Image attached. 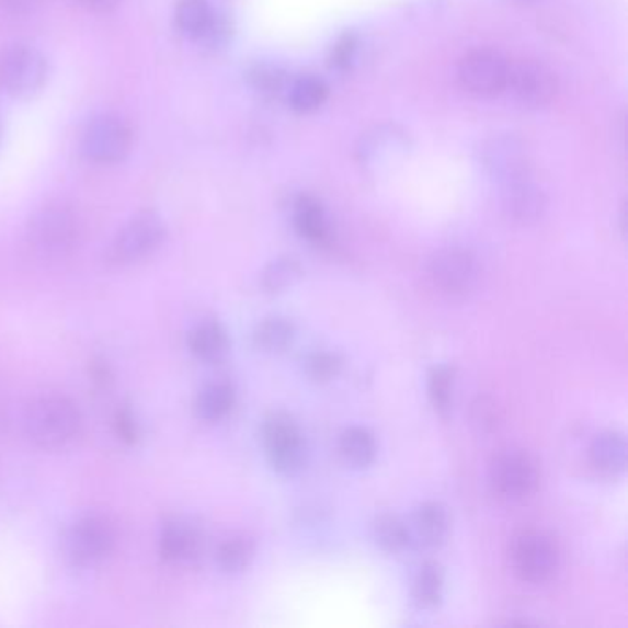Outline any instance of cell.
<instances>
[{"label": "cell", "mask_w": 628, "mask_h": 628, "mask_svg": "<svg viewBox=\"0 0 628 628\" xmlns=\"http://www.w3.org/2000/svg\"><path fill=\"white\" fill-rule=\"evenodd\" d=\"M115 546V527L100 514L81 516L65 533V557L80 568L99 564L113 553Z\"/></svg>", "instance_id": "9c48e42d"}, {"label": "cell", "mask_w": 628, "mask_h": 628, "mask_svg": "<svg viewBox=\"0 0 628 628\" xmlns=\"http://www.w3.org/2000/svg\"><path fill=\"white\" fill-rule=\"evenodd\" d=\"M262 444L273 470L284 476L300 472L306 465V443L299 424L284 411H273L262 422Z\"/></svg>", "instance_id": "52a82bcc"}, {"label": "cell", "mask_w": 628, "mask_h": 628, "mask_svg": "<svg viewBox=\"0 0 628 628\" xmlns=\"http://www.w3.org/2000/svg\"><path fill=\"white\" fill-rule=\"evenodd\" d=\"M373 538L376 546L389 555L403 553L413 543L410 525H406V522L395 514H381L375 519Z\"/></svg>", "instance_id": "cb8c5ba5"}, {"label": "cell", "mask_w": 628, "mask_h": 628, "mask_svg": "<svg viewBox=\"0 0 628 628\" xmlns=\"http://www.w3.org/2000/svg\"><path fill=\"white\" fill-rule=\"evenodd\" d=\"M167 232V224L159 214L153 210L139 213L118 229L105 251V260L118 267L137 264L161 248Z\"/></svg>", "instance_id": "5b68a950"}, {"label": "cell", "mask_w": 628, "mask_h": 628, "mask_svg": "<svg viewBox=\"0 0 628 628\" xmlns=\"http://www.w3.org/2000/svg\"><path fill=\"white\" fill-rule=\"evenodd\" d=\"M75 2L87 12L107 13L113 12L121 0H75Z\"/></svg>", "instance_id": "8d00e7d4"}, {"label": "cell", "mask_w": 628, "mask_h": 628, "mask_svg": "<svg viewBox=\"0 0 628 628\" xmlns=\"http://www.w3.org/2000/svg\"><path fill=\"white\" fill-rule=\"evenodd\" d=\"M489 479L492 492L500 500L519 503L535 494L540 483V472L527 452L509 448L500 452L490 463Z\"/></svg>", "instance_id": "ba28073f"}, {"label": "cell", "mask_w": 628, "mask_h": 628, "mask_svg": "<svg viewBox=\"0 0 628 628\" xmlns=\"http://www.w3.org/2000/svg\"><path fill=\"white\" fill-rule=\"evenodd\" d=\"M229 334L226 327L208 319L203 323H197L189 334V349L192 354L205 364H218L229 352Z\"/></svg>", "instance_id": "d6986e66"}, {"label": "cell", "mask_w": 628, "mask_h": 628, "mask_svg": "<svg viewBox=\"0 0 628 628\" xmlns=\"http://www.w3.org/2000/svg\"><path fill=\"white\" fill-rule=\"evenodd\" d=\"M502 189L503 210L514 224L533 226L538 219H543L548 199L543 189L530 181L529 175L505 183Z\"/></svg>", "instance_id": "9a60e30c"}, {"label": "cell", "mask_w": 628, "mask_h": 628, "mask_svg": "<svg viewBox=\"0 0 628 628\" xmlns=\"http://www.w3.org/2000/svg\"><path fill=\"white\" fill-rule=\"evenodd\" d=\"M133 132L121 115L99 113L85 122L80 133V151L87 161L115 164L132 151Z\"/></svg>", "instance_id": "8992f818"}, {"label": "cell", "mask_w": 628, "mask_h": 628, "mask_svg": "<svg viewBox=\"0 0 628 628\" xmlns=\"http://www.w3.org/2000/svg\"><path fill=\"white\" fill-rule=\"evenodd\" d=\"M410 150V139L402 127L384 124L365 133L357 146V157L365 167H384V162L397 161Z\"/></svg>", "instance_id": "2e32d148"}, {"label": "cell", "mask_w": 628, "mask_h": 628, "mask_svg": "<svg viewBox=\"0 0 628 628\" xmlns=\"http://www.w3.org/2000/svg\"><path fill=\"white\" fill-rule=\"evenodd\" d=\"M507 87H511L519 104L529 110H540L557 96V78L548 65L536 59H522L511 65Z\"/></svg>", "instance_id": "4fadbf2b"}, {"label": "cell", "mask_w": 628, "mask_h": 628, "mask_svg": "<svg viewBox=\"0 0 628 628\" xmlns=\"http://www.w3.org/2000/svg\"><path fill=\"white\" fill-rule=\"evenodd\" d=\"M376 438L367 427L352 426L341 433L340 456L352 468H367L376 459Z\"/></svg>", "instance_id": "603a6c76"}, {"label": "cell", "mask_w": 628, "mask_h": 628, "mask_svg": "<svg viewBox=\"0 0 628 628\" xmlns=\"http://www.w3.org/2000/svg\"><path fill=\"white\" fill-rule=\"evenodd\" d=\"M41 0H0V12L8 15H26L39 7Z\"/></svg>", "instance_id": "d590c367"}, {"label": "cell", "mask_w": 628, "mask_h": 628, "mask_svg": "<svg viewBox=\"0 0 628 628\" xmlns=\"http://www.w3.org/2000/svg\"><path fill=\"white\" fill-rule=\"evenodd\" d=\"M343 359L340 354L329 351H316L305 357V373L310 380L327 384L340 376Z\"/></svg>", "instance_id": "4dcf8cb0"}, {"label": "cell", "mask_w": 628, "mask_h": 628, "mask_svg": "<svg viewBox=\"0 0 628 628\" xmlns=\"http://www.w3.org/2000/svg\"><path fill=\"white\" fill-rule=\"evenodd\" d=\"M444 594V570L437 562H426L413 582V601L422 610H433L441 605Z\"/></svg>", "instance_id": "484cf974"}, {"label": "cell", "mask_w": 628, "mask_h": 628, "mask_svg": "<svg viewBox=\"0 0 628 628\" xmlns=\"http://www.w3.org/2000/svg\"><path fill=\"white\" fill-rule=\"evenodd\" d=\"M430 277L438 292L457 297L472 289L478 277V264L467 249L446 248L430 262Z\"/></svg>", "instance_id": "5bb4252c"}, {"label": "cell", "mask_w": 628, "mask_h": 628, "mask_svg": "<svg viewBox=\"0 0 628 628\" xmlns=\"http://www.w3.org/2000/svg\"><path fill=\"white\" fill-rule=\"evenodd\" d=\"M478 159L487 175L500 185L529 175V150L524 140L511 133H500L484 140L479 146Z\"/></svg>", "instance_id": "30bf717a"}, {"label": "cell", "mask_w": 628, "mask_h": 628, "mask_svg": "<svg viewBox=\"0 0 628 628\" xmlns=\"http://www.w3.org/2000/svg\"><path fill=\"white\" fill-rule=\"evenodd\" d=\"M590 461L601 473L617 476L627 465V441L623 433L606 430L594 438L590 446Z\"/></svg>", "instance_id": "44dd1931"}, {"label": "cell", "mask_w": 628, "mask_h": 628, "mask_svg": "<svg viewBox=\"0 0 628 628\" xmlns=\"http://www.w3.org/2000/svg\"><path fill=\"white\" fill-rule=\"evenodd\" d=\"M295 338V327L288 318L273 316L265 318L262 323L256 324L253 332V343L259 351L267 354H277L292 345Z\"/></svg>", "instance_id": "d4e9b609"}, {"label": "cell", "mask_w": 628, "mask_h": 628, "mask_svg": "<svg viewBox=\"0 0 628 628\" xmlns=\"http://www.w3.org/2000/svg\"><path fill=\"white\" fill-rule=\"evenodd\" d=\"M411 540L422 548H438L450 533V514L443 503L426 502L416 509L410 525Z\"/></svg>", "instance_id": "ac0fdd59"}, {"label": "cell", "mask_w": 628, "mask_h": 628, "mask_svg": "<svg viewBox=\"0 0 628 628\" xmlns=\"http://www.w3.org/2000/svg\"><path fill=\"white\" fill-rule=\"evenodd\" d=\"M454 384H456V370L448 365H438L430 375L427 395H430L433 408L441 415L450 413L452 403H454Z\"/></svg>", "instance_id": "f546056e"}, {"label": "cell", "mask_w": 628, "mask_h": 628, "mask_svg": "<svg viewBox=\"0 0 628 628\" xmlns=\"http://www.w3.org/2000/svg\"><path fill=\"white\" fill-rule=\"evenodd\" d=\"M472 421L479 430H492L498 424V408L489 398H478L472 406Z\"/></svg>", "instance_id": "e575fe53"}, {"label": "cell", "mask_w": 628, "mask_h": 628, "mask_svg": "<svg viewBox=\"0 0 628 628\" xmlns=\"http://www.w3.org/2000/svg\"><path fill=\"white\" fill-rule=\"evenodd\" d=\"M294 226L300 237L313 246H329L332 240L324 208L313 197L302 196L297 199L294 207Z\"/></svg>", "instance_id": "ffe728a7"}, {"label": "cell", "mask_w": 628, "mask_h": 628, "mask_svg": "<svg viewBox=\"0 0 628 628\" xmlns=\"http://www.w3.org/2000/svg\"><path fill=\"white\" fill-rule=\"evenodd\" d=\"M113 427L122 443L135 444L140 438V424L127 408L116 411Z\"/></svg>", "instance_id": "836d02e7"}, {"label": "cell", "mask_w": 628, "mask_h": 628, "mask_svg": "<svg viewBox=\"0 0 628 628\" xmlns=\"http://www.w3.org/2000/svg\"><path fill=\"white\" fill-rule=\"evenodd\" d=\"M203 549V535L189 519L173 518L159 536V555L170 564H185L197 559Z\"/></svg>", "instance_id": "e0dca14e"}, {"label": "cell", "mask_w": 628, "mask_h": 628, "mask_svg": "<svg viewBox=\"0 0 628 628\" xmlns=\"http://www.w3.org/2000/svg\"><path fill=\"white\" fill-rule=\"evenodd\" d=\"M50 65L45 54L24 43L0 50V91L12 99L26 100L47 85Z\"/></svg>", "instance_id": "3957f363"}, {"label": "cell", "mask_w": 628, "mask_h": 628, "mask_svg": "<svg viewBox=\"0 0 628 628\" xmlns=\"http://www.w3.org/2000/svg\"><path fill=\"white\" fill-rule=\"evenodd\" d=\"M175 26L185 37L205 48H221L231 37V23L207 0H179Z\"/></svg>", "instance_id": "7c38bea8"}, {"label": "cell", "mask_w": 628, "mask_h": 628, "mask_svg": "<svg viewBox=\"0 0 628 628\" xmlns=\"http://www.w3.org/2000/svg\"><path fill=\"white\" fill-rule=\"evenodd\" d=\"M81 427V413L70 398L45 395L24 411L26 437L45 450H59L72 443Z\"/></svg>", "instance_id": "6da1fadb"}, {"label": "cell", "mask_w": 628, "mask_h": 628, "mask_svg": "<svg viewBox=\"0 0 628 628\" xmlns=\"http://www.w3.org/2000/svg\"><path fill=\"white\" fill-rule=\"evenodd\" d=\"M509 69L511 64L500 50L478 48L461 59L459 81L473 96L492 99L507 87Z\"/></svg>", "instance_id": "8fae6325"}, {"label": "cell", "mask_w": 628, "mask_h": 628, "mask_svg": "<svg viewBox=\"0 0 628 628\" xmlns=\"http://www.w3.org/2000/svg\"><path fill=\"white\" fill-rule=\"evenodd\" d=\"M302 275V265L294 256H283L273 260L262 273V286L270 294H278L284 289L292 288Z\"/></svg>", "instance_id": "f1b7e54d"}, {"label": "cell", "mask_w": 628, "mask_h": 628, "mask_svg": "<svg viewBox=\"0 0 628 628\" xmlns=\"http://www.w3.org/2000/svg\"><path fill=\"white\" fill-rule=\"evenodd\" d=\"M80 232V219L75 210L59 202L37 208L26 227L30 248L47 259H61L69 254L78 246Z\"/></svg>", "instance_id": "7a4b0ae2"}, {"label": "cell", "mask_w": 628, "mask_h": 628, "mask_svg": "<svg viewBox=\"0 0 628 628\" xmlns=\"http://www.w3.org/2000/svg\"><path fill=\"white\" fill-rule=\"evenodd\" d=\"M91 376L96 384L105 386L107 381H111L110 365L104 364V362H94L93 367H91Z\"/></svg>", "instance_id": "74e56055"}, {"label": "cell", "mask_w": 628, "mask_h": 628, "mask_svg": "<svg viewBox=\"0 0 628 628\" xmlns=\"http://www.w3.org/2000/svg\"><path fill=\"white\" fill-rule=\"evenodd\" d=\"M253 559L254 543L249 536H231L226 543L219 544L218 551H216L219 570L226 573H240V571L248 570Z\"/></svg>", "instance_id": "83f0119b"}, {"label": "cell", "mask_w": 628, "mask_h": 628, "mask_svg": "<svg viewBox=\"0 0 628 628\" xmlns=\"http://www.w3.org/2000/svg\"><path fill=\"white\" fill-rule=\"evenodd\" d=\"M357 39L354 34L341 35L332 54H330V67L335 70H346L356 58Z\"/></svg>", "instance_id": "d6a6232c"}, {"label": "cell", "mask_w": 628, "mask_h": 628, "mask_svg": "<svg viewBox=\"0 0 628 628\" xmlns=\"http://www.w3.org/2000/svg\"><path fill=\"white\" fill-rule=\"evenodd\" d=\"M237 403V389L229 381H210L197 392L196 413L202 421H224Z\"/></svg>", "instance_id": "7402d4cb"}, {"label": "cell", "mask_w": 628, "mask_h": 628, "mask_svg": "<svg viewBox=\"0 0 628 628\" xmlns=\"http://www.w3.org/2000/svg\"><path fill=\"white\" fill-rule=\"evenodd\" d=\"M0 139H2V127H0Z\"/></svg>", "instance_id": "f35d334b"}, {"label": "cell", "mask_w": 628, "mask_h": 628, "mask_svg": "<svg viewBox=\"0 0 628 628\" xmlns=\"http://www.w3.org/2000/svg\"><path fill=\"white\" fill-rule=\"evenodd\" d=\"M249 85L253 87L256 93L267 99H275L283 93L284 75L283 70L273 65H253L246 75Z\"/></svg>", "instance_id": "1f68e13d"}, {"label": "cell", "mask_w": 628, "mask_h": 628, "mask_svg": "<svg viewBox=\"0 0 628 628\" xmlns=\"http://www.w3.org/2000/svg\"><path fill=\"white\" fill-rule=\"evenodd\" d=\"M509 557L519 581L533 586L548 584L560 570L559 546L540 529L519 530L511 543Z\"/></svg>", "instance_id": "277c9868"}, {"label": "cell", "mask_w": 628, "mask_h": 628, "mask_svg": "<svg viewBox=\"0 0 628 628\" xmlns=\"http://www.w3.org/2000/svg\"><path fill=\"white\" fill-rule=\"evenodd\" d=\"M327 96H329V87L318 76H300L289 85V105L299 113L319 110Z\"/></svg>", "instance_id": "4316f807"}]
</instances>
